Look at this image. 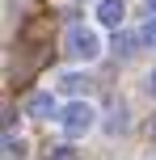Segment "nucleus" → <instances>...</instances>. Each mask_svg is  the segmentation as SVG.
<instances>
[{"instance_id": "nucleus-5", "label": "nucleus", "mask_w": 156, "mask_h": 160, "mask_svg": "<svg viewBox=\"0 0 156 160\" xmlns=\"http://www.w3.org/2000/svg\"><path fill=\"white\" fill-rule=\"evenodd\" d=\"M59 88H63V93H80V88H89V76L68 72V76H59Z\"/></svg>"}, {"instance_id": "nucleus-1", "label": "nucleus", "mask_w": 156, "mask_h": 160, "mask_svg": "<svg viewBox=\"0 0 156 160\" xmlns=\"http://www.w3.org/2000/svg\"><path fill=\"white\" fill-rule=\"evenodd\" d=\"M93 122H97V110H93L89 101H72L63 114H59V127H63V135L80 139L84 131H93Z\"/></svg>"}, {"instance_id": "nucleus-6", "label": "nucleus", "mask_w": 156, "mask_h": 160, "mask_svg": "<svg viewBox=\"0 0 156 160\" xmlns=\"http://www.w3.org/2000/svg\"><path fill=\"white\" fill-rule=\"evenodd\" d=\"M4 160H25V139L4 135Z\"/></svg>"}, {"instance_id": "nucleus-4", "label": "nucleus", "mask_w": 156, "mask_h": 160, "mask_svg": "<svg viewBox=\"0 0 156 160\" xmlns=\"http://www.w3.org/2000/svg\"><path fill=\"white\" fill-rule=\"evenodd\" d=\"M25 114H34V118H51V114H55V97H51V93H30Z\"/></svg>"}, {"instance_id": "nucleus-3", "label": "nucleus", "mask_w": 156, "mask_h": 160, "mask_svg": "<svg viewBox=\"0 0 156 160\" xmlns=\"http://www.w3.org/2000/svg\"><path fill=\"white\" fill-rule=\"evenodd\" d=\"M123 17H127V4H123V0H97V21L106 25V30H118Z\"/></svg>"}, {"instance_id": "nucleus-10", "label": "nucleus", "mask_w": 156, "mask_h": 160, "mask_svg": "<svg viewBox=\"0 0 156 160\" xmlns=\"http://www.w3.org/2000/svg\"><path fill=\"white\" fill-rule=\"evenodd\" d=\"M139 38L148 42V47H156V13L148 17V21H143V30H139Z\"/></svg>"}, {"instance_id": "nucleus-2", "label": "nucleus", "mask_w": 156, "mask_h": 160, "mask_svg": "<svg viewBox=\"0 0 156 160\" xmlns=\"http://www.w3.org/2000/svg\"><path fill=\"white\" fill-rule=\"evenodd\" d=\"M68 55H72V59H80V63H89V59H97L101 55V38H97V34H93V30H84V25H72V30H68Z\"/></svg>"}, {"instance_id": "nucleus-12", "label": "nucleus", "mask_w": 156, "mask_h": 160, "mask_svg": "<svg viewBox=\"0 0 156 160\" xmlns=\"http://www.w3.org/2000/svg\"><path fill=\"white\" fill-rule=\"evenodd\" d=\"M148 135H152V139H156V114H152V122H148Z\"/></svg>"}, {"instance_id": "nucleus-8", "label": "nucleus", "mask_w": 156, "mask_h": 160, "mask_svg": "<svg viewBox=\"0 0 156 160\" xmlns=\"http://www.w3.org/2000/svg\"><path fill=\"white\" fill-rule=\"evenodd\" d=\"M47 160H80V152H76L72 143H55V148L47 152Z\"/></svg>"}, {"instance_id": "nucleus-7", "label": "nucleus", "mask_w": 156, "mask_h": 160, "mask_svg": "<svg viewBox=\"0 0 156 160\" xmlns=\"http://www.w3.org/2000/svg\"><path fill=\"white\" fill-rule=\"evenodd\" d=\"M127 127H131V118H127V110H123V105H118V110L110 114V122H106V131H110V135H118V131H127Z\"/></svg>"}, {"instance_id": "nucleus-13", "label": "nucleus", "mask_w": 156, "mask_h": 160, "mask_svg": "<svg viewBox=\"0 0 156 160\" xmlns=\"http://www.w3.org/2000/svg\"><path fill=\"white\" fill-rule=\"evenodd\" d=\"M148 8H152V13H156V0H148Z\"/></svg>"}, {"instance_id": "nucleus-9", "label": "nucleus", "mask_w": 156, "mask_h": 160, "mask_svg": "<svg viewBox=\"0 0 156 160\" xmlns=\"http://www.w3.org/2000/svg\"><path fill=\"white\" fill-rule=\"evenodd\" d=\"M114 55H123V59L135 55V38H131V34H118V38H114Z\"/></svg>"}, {"instance_id": "nucleus-11", "label": "nucleus", "mask_w": 156, "mask_h": 160, "mask_svg": "<svg viewBox=\"0 0 156 160\" xmlns=\"http://www.w3.org/2000/svg\"><path fill=\"white\" fill-rule=\"evenodd\" d=\"M143 88H148V97H156V68L148 72V80H143Z\"/></svg>"}]
</instances>
